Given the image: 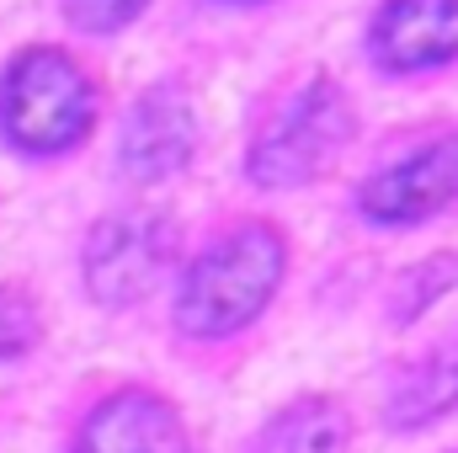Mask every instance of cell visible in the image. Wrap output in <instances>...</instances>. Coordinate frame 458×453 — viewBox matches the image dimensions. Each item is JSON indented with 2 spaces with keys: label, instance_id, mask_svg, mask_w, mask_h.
<instances>
[{
  "label": "cell",
  "instance_id": "cell-4",
  "mask_svg": "<svg viewBox=\"0 0 458 453\" xmlns=\"http://www.w3.org/2000/svg\"><path fill=\"white\" fill-rule=\"evenodd\" d=\"M171 256V225L160 214H117L86 245V283L102 304H133L149 294Z\"/></svg>",
  "mask_w": 458,
  "mask_h": 453
},
{
  "label": "cell",
  "instance_id": "cell-6",
  "mask_svg": "<svg viewBox=\"0 0 458 453\" xmlns=\"http://www.w3.org/2000/svg\"><path fill=\"white\" fill-rule=\"evenodd\" d=\"M373 48L394 70H421L458 54V0H389L373 27Z\"/></svg>",
  "mask_w": 458,
  "mask_h": 453
},
{
  "label": "cell",
  "instance_id": "cell-5",
  "mask_svg": "<svg viewBox=\"0 0 458 453\" xmlns=\"http://www.w3.org/2000/svg\"><path fill=\"white\" fill-rule=\"evenodd\" d=\"M458 198V139H437L421 155L378 171L362 187V214L384 225H411Z\"/></svg>",
  "mask_w": 458,
  "mask_h": 453
},
{
  "label": "cell",
  "instance_id": "cell-12",
  "mask_svg": "<svg viewBox=\"0 0 458 453\" xmlns=\"http://www.w3.org/2000/svg\"><path fill=\"white\" fill-rule=\"evenodd\" d=\"M144 0H70V16L81 27H123Z\"/></svg>",
  "mask_w": 458,
  "mask_h": 453
},
{
  "label": "cell",
  "instance_id": "cell-10",
  "mask_svg": "<svg viewBox=\"0 0 458 453\" xmlns=\"http://www.w3.org/2000/svg\"><path fill=\"white\" fill-rule=\"evenodd\" d=\"M250 453H346V411L331 400H299L272 416Z\"/></svg>",
  "mask_w": 458,
  "mask_h": 453
},
{
  "label": "cell",
  "instance_id": "cell-3",
  "mask_svg": "<svg viewBox=\"0 0 458 453\" xmlns=\"http://www.w3.org/2000/svg\"><path fill=\"white\" fill-rule=\"evenodd\" d=\"M346 133H352V113H346L342 91L315 81L288 113L277 117V128L256 144L250 155V176L261 187H299L315 171H326L342 155Z\"/></svg>",
  "mask_w": 458,
  "mask_h": 453
},
{
  "label": "cell",
  "instance_id": "cell-11",
  "mask_svg": "<svg viewBox=\"0 0 458 453\" xmlns=\"http://www.w3.org/2000/svg\"><path fill=\"white\" fill-rule=\"evenodd\" d=\"M32 341H38V310H32V299L16 294V288H0V363L16 357V352H27Z\"/></svg>",
  "mask_w": 458,
  "mask_h": 453
},
{
  "label": "cell",
  "instance_id": "cell-7",
  "mask_svg": "<svg viewBox=\"0 0 458 453\" xmlns=\"http://www.w3.org/2000/svg\"><path fill=\"white\" fill-rule=\"evenodd\" d=\"M192 155V113L176 91H149L123 133V171L139 182H160Z\"/></svg>",
  "mask_w": 458,
  "mask_h": 453
},
{
  "label": "cell",
  "instance_id": "cell-8",
  "mask_svg": "<svg viewBox=\"0 0 458 453\" xmlns=\"http://www.w3.org/2000/svg\"><path fill=\"white\" fill-rule=\"evenodd\" d=\"M81 453H187V427L155 395H117L86 422Z\"/></svg>",
  "mask_w": 458,
  "mask_h": 453
},
{
  "label": "cell",
  "instance_id": "cell-1",
  "mask_svg": "<svg viewBox=\"0 0 458 453\" xmlns=\"http://www.w3.org/2000/svg\"><path fill=\"white\" fill-rule=\"evenodd\" d=\"M283 278V240L267 225H245L214 251L198 256V267L182 283V326L198 337H225L261 315Z\"/></svg>",
  "mask_w": 458,
  "mask_h": 453
},
{
  "label": "cell",
  "instance_id": "cell-2",
  "mask_svg": "<svg viewBox=\"0 0 458 453\" xmlns=\"http://www.w3.org/2000/svg\"><path fill=\"white\" fill-rule=\"evenodd\" d=\"M0 123L21 150H64L91 128V86L64 54L32 48L0 86Z\"/></svg>",
  "mask_w": 458,
  "mask_h": 453
},
{
  "label": "cell",
  "instance_id": "cell-9",
  "mask_svg": "<svg viewBox=\"0 0 458 453\" xmlns=\"http://www.w3.org/2000/svg\"><path fill=\"white\" fill-rule=\"evenodd\" d=\"M454 406H458V341L443 346V352H432V357H421L400 379L394 406H389V422L394 427H427L432 416H443Z\"/></svg>",
  "mask_w": 458,
  "mask_h": 453
}]
</instances>
